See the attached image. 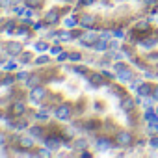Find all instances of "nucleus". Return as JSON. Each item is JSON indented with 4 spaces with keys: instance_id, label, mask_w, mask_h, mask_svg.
<instances>
[{
    "instance_id": "obj_20",
    "label": "nucleus",
    "mask_w": 158,
    "mask_h": 158,
    "mask_svg": "<svg viewBox=\"0 0 158 158\" xmlns=\"http://www.w3.org/2000/svg\"><path fill=\"white\" fill-rule=\"evenodd\" d=\"M58 21V15L52 11V13H48V17H47V23H56Z\"/></svg>"
},
{
    "instance_id": "obj_30",
    "label": "nucleus",
    "mask_w": 158,
    "mask_h": 158,
    "mask_svg": "<svg viewBox=\"0 0 158 158\" xmlns=\"http://www.w3.org/2000/svg\"><path fill=\"white\" fill-rule=\"evenodd\" d=\"M47 61H48V58H47V56H39V58L35 60V63H47Z\"/></svg>"
},
{
    "instance_id": "obj_25",
    "label": "nucleus",
    "mask_w": 158,
    "mask_h": 158,
    "mask_svg": "<svg viewBox=\"0 0 158 158\" xmlns=\"http://www.w3.org/2000/svg\"><path fill=\"white\" fill-rule=\"evenodd\" d=\"M149 145H151V149H158V138H152L149 141Z\"/></svg>"
},
{
    "instance_id": "obj_46",
    "label": "nucleus",
    "mask_w": 158,
    "mask_h": 158,
    "mask_svg": "<svg viewBox=\"0 0 158 158\" xmlns=\"http://www.w3.org/2000/svg\"><path fill=\"white\" fill-rule=\"evenodd\" d=\"M156 114H158V108H156Z\"/></svg>"
},
{
    "instance_id": "obj_12",
    "label": "nucleus",
    "mask_w": 158,
    "mask_h": 158,
    "mask_svg": "<svg viewBox=\"0 0 158 158\" xmlns=\"http://www.w3.org/2000/svg\"><path fill=\"white\" fill-rule=\"evenodd\" d=\"M13 114H15V115L24 114V104H23V102H15V104H13Z\"/></svg>"
},
{
    "instance_id": "obj_38",
    "label": "nucleus",
    "mask_w": 158,
    "mask_h": 158,
    "mask_svg": "<svg viewBox=\"0 0 158 158\" xmlns=\"http://www.w3.org/2000/svg\"><path fill=\"white\" fill-rule=\"evenodd\" d=\"M125 34H123V30H115V37H123Z\"/></svg>"
},
{
    "instance_id": "obj_44",
    "label": "nucleus",
    "mask_w": 158,
    "mask_h": 158,
    "mask_svg": "<svg viewBox=\"0 0 158 158\" xmlns=\"http://www.w3.org/2000/svg\"><path fill=\"white\" fill-rule=\"evenodd\" d=\"M156 0H145V4H154Z\"/></svg>"
},
{
    "instance_id": "obj_24",
    "label": "nucleus",
    "mask_w": 158,
    "mask_h": 158,
    "mask_svg": "<svg viewBox=\"0 0 158 158\" xmlns=\"http://www.w3.org/2000/svg\"><path fill=\"white\" fill-rule=\"evenodd\" d=\"M35 117H37L39 121H47V117H48V114H47V112H39V114H37Z\"/></svg>"
},
{
    "instance_id": "obj_42",
    "label": "nucleus",
    "mask_w": 158,
    "mask_h": 158,
    "mask_svg": "<svg viewBox=\"0 0 158 158\" xmlns=\"http://www.w3.org/2000/svg\"><path fill=\"white\" fill-rule=\"evenodd\" d=\"M52 54H60V47H54L52 48Z\"/></svg>"
},
{
    "instance_id": "obj_3",
    "label": "nucleus",
    "mask_w": 158,
    "mask_h": 158,
    "mask_svg": "<svg viewBox=\"0 0 158 158\" xmlns=\"http://www.w3.org/2000/svg\"><path fill=\"white\" fill-rule=\"evenodd\" d=\"M45 89L43 88H34L32 89V93H30V99H32V102H37V101H41L43 97H45Z\"/></svg>"
},
{
    "instance_id": "obj_34",
    "label": "nucleus",
    "mask_w": 158,
    "mask_h": 158,
    "mask_svg": "<svg viewBox=\"0 0 158 158\" xmlns=\"http://www.w3.org/2000/svg\"><path fill=\"white\" fill-rule=\"evenodd\" d=\"M30 132H32V136H39L41 134V128H32Z\"/></svg>"
},
{
    "instance_id": "obj_8",
    "label": "nucleus",
    "mask_w": 158,
    "mask_h": 158,
    "mask_svg": "<svg viewBox=\"0 0 158 158\" xmlns=\"http://www.w3.org/2000/svg\"><path fill=\"white\" fill-rule=\"evenodd\" d=\"M145 121L147 123H156L158 121V114H154L152 110H147L145 112Z\"/></svg>"
},
{
    "instance_id": "obj_40",
    "label": "nucleus",
    "mask_w": 158,
    "mask_h": 158,
    "mask_svg": "<svg viewBox=\"0 0 158 158\" xmlns=\"http://www.w3.org/2000/svg\"><path fill=\"white\" fill-rule=\"evenodd\" d=\"M117 47H119L117 41H112V43H110V48H117Z\"/></svg>"
},
{
    "instance_id": "obj_26",
    "label": "nucleus",
    "mask_w": 158,
    "mask_h": 158,
    "mask_svg": "<svg viewBox=\"0 0 158 158\" xmlns=\"http://www.w3.org/2000/svg\"><path fill=\"white\" fill-rule=\"evenodd\" d=\"M30 58H32V54H30V52H26V54H23V56H21V61H24V63H26V61H30Z\"/></svg>"
},
{
    "instance_id": "obj_39",
    "label": "nucleus",
    "mask_w": 158,
    "mask_h": 158,
    "mask_svg": "<svg viewBox=\"0 0 158 158\" xmlns=\"http://www.w3.org/2000/svg\"><path fill=\"white\" fill-rule=\"evenodd\" d=\"M95 0H82V4H86V6H89V4H93Z\"/></svg>"
},
{
    "instance_id": "obj_28",
    "label": "nucleus",
    "mask_w": 158,
    "mask_h": 158,
    "mask_svg": "<svg viewBox=\"0 0 158 158\" xmlns=\"http://www.w3.org/2000/svg\"><path fill=\"white\" fill-rule=\"evenodd\" d=\"M37 4H39V0H26V6H30V8H34Z\"/></svg>"
},
{
    "instance_id": "obj_37",
    "label": "nucleus",
    "mask_w": 158,
    "mask_h": 158,
    "mask_svg": "<svg viewBox=\"0 0 158 158\" xmlns=\"http://www.w3.org/2000/svg\"><path fill=\"white\" fill-rule=\"evenodd\" d=\"M0 4H2V6H10L11 0H0Z\"/></svg>"
},
{
    "instance_id": "obj_14",
    "label": "nucleus",
    "mask_w": 158,
    "mask_h": 158,
    "mask_svg": "<svg viewBox=\"0 0 158 158\" xmlns=\"http://www.w3.org/2000/svg\"><path fill=\"white\" fill-rule=\"evenodd\" d=\"M154 43H156V39H145V41H141V47L143 48H152Z\"/></svg>"
},
{
    "instance_id": "obj_1",
    "label": "nucleus",
    "mask_w": 158,
    "mask_h": 158,
    "mask_svg": "<svg viewBox=\"0 0 158 158\" xmlns=\"http://www.w3.org/2000/svg\"><path fill=\"white\" fill-rule=\"evenodd\" d=\"M115 71H117V78L121 82H128L132 78V73L125 67V65H115Z\"/></svg>"
},
{
    "instance_id": "obj_18",
    "label": "nucleus",
    "mask_w": 158,
    "mask_h": 158,
    "mask_svg": "<svg viewBox=\"0 0 158 158\" xmlns=\"http://www.w3.org/2000/svg\"><path fill=\"white\" fill-rule=\"evenodd\" d=\"M21 145H23V147H32L34 141H32L30 138H21Z\"/></svg>"
},
{
    "instance_id": "obj_43",
    "label": "nucleus",
    "mask_w": 158,
    "mask_h": 158,
    "mask_svg": "<svg viewBox=\"0 0 158 158\" xmlns=\"http://www.w3.org/2000/svg\"><path fill=\"white\" fill-rule=\"evenodd\" d=\"M6 69H15V63H6Z\"/></svg>"
},
{
    "instance_id": "obj_10",
    "label": "nucleus",
    "mask_w": 158,
    "mask_h": 158,
    "mask_svg": "<svg viewBox=\"0 0 158 158\" xmlns=\"http://www.w3.org/2000/svg\"><path fill=\"white\" fill-rule=\"evenodd\" d=\"M97 147H99V151H110L112 149V145H110L108 139H99L97 141Z\"/></svg>"
},
{
    "instance_id": "obj_19",
    "label": "nucleus",
    "mask_w": 158,
    "mask_h": 158,
    "mask_svg": "<svg viewBox=\"0 0 158 158\" xmlns=\"http://www.w3.org/2000/svg\"><path fill=\"white\" fill-rule=\"evenodd\" d=\"M65 24H67L69 28H73V26H76V19H74V17H69V19H65Z\"/></svg>"
},
{
    "instance_id": "obj_6",
    "label": "nucleus",
    "mask_w": 158,
    "mask_h": 158,
    "mask_svg": "<svg viewBox=\"0 0 158 158\" xmlns=\"http://www.w3.org/2000/svg\"><path fill=\"white\" fill-rule=\"evenodd\" d=\"M19 52H21V43H10L8 54H10V56H15V54H19Z\"/></svg>"
},
{
    "instance_id": "obj_5",
    "label": "nucleus",
    "mask_w": 158,
    "mask_h": 158,
    "mask_svg": "<svg viewBox=\"0 0 158 158\" xmlns=\"http://www.w3.org/2000/svg\"><path fill=\"white\" fill-rule=\"evenodd\" d=\"M117 141H119L121 145H128V143L132 141V136H130L128 132H121V134L117 136Z\"/></svg>"
},
{
    "instance_id": "obj_32",
    "label": "nucleus",
    "mask_w": 158,
    "mask_h": 158,
    "mask_svg": "<svg viewBox=\"0 0 158 158\" xmlns=\"http://www.w3.org/2000/svg\"><path fill=\"white\" fill-rule=\"evenodd\" d=\"M17 78H19V80H26V78H28V73H19Z\"/></svg>"
},
{
    "instance_id": "obj_13",
    "label": "nucleus",
    "mask_w": 158,
    "mask_h": 158,
    "mask_svg": "<svg viewBox=\"0 0 158 158\" xmlns=\"http://www.w3.org/2000/svg\"><path fill=\"white\" fill-rule=\"evenodd\" d=\"M35 84H39V76H30L28 80H26V86L28 88H34Z\"/></svg>"
},
{
    "instance_id": "obj_17",
    "label": "nucleus",
    "mask_w": 158,
    "mask_h": 158,
    "mask_svg": "<svg viewBox=\"0 0 158 158\" xmlns=\"http://www.w3.org/2000/svg\"><path fill=\"white\" fill-rule=\"evenodd\" d=\"M132 106H134V101H130V99H125L123 101V108L125 110H132Z\"/></svg>"
},
{
    "instance_id": "obj_22",
    "label": "nucleus",
    "mask_w": 158,
    "mask_h": 158,
    "mask_svg": "<svg viewBox=\"0 0 158 158\" xmlns=\"http://www.w3.org/2000/svg\"><path fill=\"white\" fill-rule=\"evenodd\" d=\"M35 48H37V50H47V48H48V45H47V43H43V41H39V43H35Z\"/></svg>"
},
{
    "instance_id": "obj_27",
    "label": "nucleus",
    "mask_w": 158,
    "mask_h": 158,
    "mask_svg": "<svg viewBox=\"0 0 158 158\" xmlns=\"http://www.w3.org/2000/svg\"><path fill=\"white\" fill-rule=\"evenodd\" d=\"M149 132H158V125L156 123H149Z\"/></svg>"
},
{
    "instance_id": "obj_29",
    "label": "nucleus",
    "mask_w": 158,
    "mask_h": 158,
    "mask_svg": "<svg viewBox=\"0 0 158 158\" xmlns=\"http://www.w3.org/2000/svg\"><path fill=\"white\" fill-rule=\"evenodd\" d=\"M69 58V54H65V52H60V56H58V61H65Z\"/></svg>"
},
{
    "instance_id": "obj_41",
    "label": "nucleus",
    "mask_w": 158,
    "mask_h": 158,
    "mask_svg": "<svg viewBox=\"0 0 158 158\" xmlns=\"http://www.w3.org/2000/svg\"><path fill=\"white\" fill-rule=\"evenodd\" d=\"M152 99H154V101H158V88L154 89V93H152Z\"/></svg>"
},
{
    "instance_id": "obj_35",
    "label": "nucleus",
    "mask_w": 158,
    "mask_h": 158,
    "mask_svg": "<svg viewBox=\"0 0 158 158\" xmlns=\"http://www.w3.org/2000/svg\"><path fill=\"white\" fill-rule=\"evenodd\" d=\"M13 28H15V24H13V23H10V24L6 26V32H13Z\"/></svg>"
},
{
    "instance_id": "obj_15",
    "label": "nucleus",
    "mask_w": 158,
    "mask_h": 158,
    "mask_svg": "<svg viewBox=\"0 0 158 158\" xmlns=\"http://www.w3.org/2000/svg\"><path fill=\"white\" fill-rule=\"evenodd\" d=\"M136 93H138V95H141V97L149 95V86H139V88L136 89Z\"/></svg>"
},
{
    "instance_id": "obj_7",
    "label": "nucleus",
    "mask_w": 158,
    "mask_h": 158,
    "mask_svg": "<svg viewBox=\"0 0 158 158\" xmlns=\"http://www.w3.org/2000/svg\"><path fill=\"white\" fill-rule=\"evenodd\" d=\"M108 47H110V43H106V39H101V37H99V41L93 45V48H95V50H106Z\"/></svg>"
},
{
    "instance_id": "obj_45",
    "label": "nucleus",
    "mask_w": 158,
    "mask_h": 158,
    "mask_svg": "<svg viewBox=\"0 0 158 158\" xmlns=\"http://www.w3.org/2000/svg\"><path fill=\"white\" fill-rule=\"evenodd\" d=\"M2 141H4V138H2V136H0V143H2Z\"/></svg>"
},
{
    "instance_id": "obj_16",
    "label": "nucleus",
    "mask_w": 158,
    "mask_h": 158,
    "mask_svg": "<svg viewBox=\"0 0 158 158\" xmlns=\"http://www.w3.org/2000/svg\"><path fill=\"white\" fill-rule=\"evenodd\" d=\"M91 82H93L95 86L102 84V76H101V74H93V76H91Z\"/></svg>"
},
{
    "instance_id": "obj_21",
    "label": "nucleus",
    "mask_w": 158,
    "mask_h": 158,
    "mask_svg": "<svg viewBox=\"0 0 158 158\" xmlns=\"http://www.w3.org/2000/svg\"><path fill=\"white\" fill-rule=\"evenodd\" d=\"M60 39H63V41H69L71 39V34L69 32H60V35H58Z\"/></svg>"
},
{
    "instance_id": "obj_31",
    "label": "nucleus",
    "mask_w": 158,
    "mask_h": 158,
    "mask_svg": "<svg viewBox=\"0 0 158 158\" xmlns=\"http://www.w3.org/2000/svg\"><path fill=\"white\" fill-rule=\"evenodd\" d=\"M143 102H145L143 106H145V108H149V106H152V104H154V99H145Z\"/></svg>"
},
{
    "instance_id": "obj_4",
    "label": "nucleus",
    "mask_w": 158,
    "mask_h": 158,
    "mask_svg": "<svg viewBox=\"0 0 158 158\" xmlns=\"http://www.w3.org/2000/svg\"><path fill=\"white\" fill-rule=\"evenodd\" d=\"M93 41H97V34H93V32L84 34V35H82V39H80V43H82L84 47H91L89 43H93Z\"/></svg>"
},
{
    "instance_id": "obj_11",
    "label": "nucleus",
    "mask_w": 158,
    "mask_h": 158,
    "mask_svg": "<svg viewBox=\"0 0 158 158\" xmlns=\"http://www.w3.org/2000/svg\"><path fill=\"white\" fill-rule=\"evenodd\" d=\"M47 147H48L50 151H56V149L60 147V139H54V138H50V139H47Z\"/></svg>"
},
{
    "instance_id": "obj_9",
    "label": "nucleus",
    "mask_w": 158,
    "mask_h": 158,
    "mask_svg": "<svg viewBox=\"0 0 158 158\" xmlns=\"http://www.w3.org/2000/svg\"><path fill=\"white\" fill-rule=\"evenodd\" d=\"M93 23H95V17H93V15H84V17L80 19V24H82V26H91Z\"/></svg>"
},
{
    "instance_id": "obj_36",
    "label": "nucleus",
    "mask_w": 158,
    "mask_h": 158,
    "mask_svg": "<svg viewBox=\"0 0 158 158\" xmlns=\"http://www.w3.org/2000/svg\"><path fill=\"white\" fill-rule=\"evenodd\" d=\"M13 80H15V78H13V76H8V78H6V80H4V84H11Z\"/></svg>"
},
{
    "instance_id": "obj_23",
    "label": "nucleus",
    "mask_w": 158,
    "mask_h": 158,
    "mask_svg": "<svg viewBox=\"0 0 158 158\" xmlns=\"http://www.w3.org/2000/svg\"><path fill=\"white\" fill-rule=\"evenodd\" d=\"M80 58H82V56L78 54V52H73V54H69V60H71V61H78Z\"/></svg>"
},
{
    "instance_id": "obj_2",
    "label": "nucleus",
    "mask_w": 158,
    "mask_h": 158,
    "mask_svg": "<svg viewBox=\"0 0 158 158\" xmlns=\"http://www.w3.org/2000/svg\"><path fill=\"white\" fill-rule=\"evenodd\" d=\"M54 114H56V117H58V119L67 121V119H69V115H71V108H69L67 104H61V106H58V108H56V112H54Z\"/></svg>"
},
{
    "instance_id": "obj_33",
    "label": "nucleus",
    "mask_w": 158,
    "mask_h": 158,
    "mask_svg": "<svg viewBox=\"0 0 158 158\" xmlns=\"http://www.w3.org/2000/svg\"><path fill=\"white\" fill-rule=\"evenodd\" d=\"M99 37H101V39H106V41H108V39H110V32H102V34H101Z\"/></svg>"
}]
</instances>
